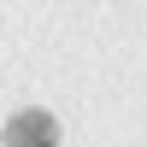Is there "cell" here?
<instances>
[{"label":"cell","mask_w":147,"mask_h":147,"mask_svg":"<svg viewBox=\"0 0 147 147\" xmlns=\"http://www.w3.org/2000/svg\"><path fill=\"white\" fill-rule=\"evenodd\" d=\"M0 141L6 147H59V124H53V112H41V106H24V112L6 118Z\"/></svg>","instance_id":"cell-1"}]
</instances>
